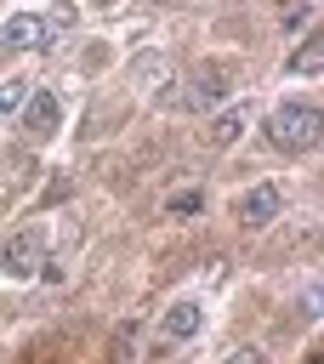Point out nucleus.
<instances>
[{
	"mask_svg": "<svg viewBox=\"0 0 324 364\" xmlns=\"http://www.w3.org/2000/svg\"><path fill=\"white\" fill-rule=\"evenodd\" d=\"M318 102H279L273 108V119H267V136H273V148H284V154H313L318 148Z\"/></svg>",
	"mask_w": 324,
	"mask_h": 364,
	"instance_id": "f257e3e1",
	"label": "nucleus"
},
{
	"mask_svg": "<svg viewBox=\"0 0 324 364\" xmlns=\"http://www.w3.org/2000/svg\"><path fill=\"white\" fill-rule=\"evenodd\" d=\"M45 267V228H17L0 250V273L6 279H34Z\"/></svg>",
	"mask_w": 324,
	"mask_h": 364,
	"instance_id": "f03ea898",
	"label": "nucleus"
},
{
	"mask_svg": "<svg viewBox=\"0 0 324 364\" xmlns=\"http://www.w3.org/2000/svg\"><path fill=\"white\" fill-rule=\"evenodd\" d=\"M40 46H51V23L40 11H17L0 23V51H40Z\"/></svg>",
	"mask_w": 324,
	"mask_h": 364,
	"instance_id": "7ed1b4c3",
	"label": "nucleus"
},
{
	"mask_svg": "<svg viewBox=\"0 0 324 364\" xmlns=\"http://www.w3.org/2000/svg\"><path fill=\"white\" fill-rule=\"evenodd\" d=\"M23 125H28V136H57V125H63V102H57V91L28 85V97H23Z\"/></svg>",
	"mask_w": 324,
	"mask_h": 364,
	"instance_id": "20e7f679",
	"label": "nucleus"
},
{
	"mask_svg": "<svg viewBox=\"0 0 324 364\" xmlns=\"http://www.w3.org/2000/svg\"><path fill=\"white\" fill-rule=\"evenodd\" d=\"M279 205H284L279 188H273V182H256V188L233 205V216H239V228H267V222L279 216Z\"/></svg>",
	"mask_w": 324,
	"mask_h": 364,
	"instance_id": "39448f33",
	"label": "nucleus"
},
{
	"mask_svg": "<svg viewBox=\"0 0 324 364\" xmlns=\"http://www.w3.org/2000/svg\"><path fill=\"white\" fill-rule=\"evenodd\" d=\"M222 97H227V68H210V63H205V68L193 74V85H188V97H182V102H188L193 114H216V102H222Z\"/></svg>",
	"mask_w": 324,
	"mask_h": 364,
	"instance_id": "423d86ee",
	"label": "nucleus"
},
{
	"mask_svg": "<svg viewBox=\"0 0 324 364\" xmlns=\"http://www.w3.org/2000/svg\"><path fill=\"white\" fill-rule=\"evenodd\" d=\"M136 80H142V91H153V97H159V102H165V97H176V91H182V80H176V68H171V63H165V57H159V51H148V57H142V63H136Z\"/></svg>",
	"mask_w": 324,
	"mask_h": 364,
	"instance_id": "0eeeda50",
	"label": "nucleus"
},
{
	"mask_svg": "<svg viewBox=\"0 0 324 364\" xmlns=\"http://www.w3.org/2000/svg\"><path fill=\"white\" fill-rule=\"evenodd\" d=\"M250 114H256L250 102H233V108H222V114L210 119V136H205V142H210V148H233V142L244 136V125H250Z\"/></svg>",
	"mask_w": 324,
	"mask_h": 364,
	"instance_id": "6e6552de",
	"label": "nucleus"
},
{
	"mask_svg": "<svg viewBox=\"0 0 324 364\" xmlns=\"http://www.w3.org/2000/svg\"><path fill=\"white\" fill-rule=\"evenodd\" d=\"M199 330V301H171V313L159 318V336L165 341H188Z\"/></svg>",
	"mask_w": 324,
	"mask_h": 364,
	"instance_id": "1a4fd4ad",
	"label": "nucleus"
},
{
	"mask_svg": "<svg viewBox=\"0 0 324 364\" xmlns=\"http://www.w3.org/2000/svg\"><path fill=\"white\" fill-rule=\"evenodd\" d=\"M284 68H290V74H318V68H324V40H318V28L290 51V63H284Z\"/></svg>",
	"mask_w": 324,
	"mask_h": 364,
	"instance_id": "9d476101",
	"label": "nucleus"
},
{
	"mask_svg": "<svg viewBox=\"0 0 324 364\" xmlns=\"http://www.w3.org/2000/svg\"><path fill=\"white\" fill-rule=\"evenodd\" d=\"M23 97H28V80H0V119H6V114H17V108H23Z\"/></svg>",
	"mask_w": 324,
	"mask_h": 364,
	"instance_id": "9b49d317",
	"label": "nucleus"
},
{
	"mask_svg": "<svg viewBox=\"0 0 324 364\" xmlns=\"http://www.w3.org/2000/svg\"><path fill=\"white\" fill-rule=\"evenodd\" d=\"M199 205H205V193H199V188H182V193L171 199V216H193Z\"/></svg>",
	"mask_w": 324,
	"mask_h": 364,
	"instance_id": "f8f14e48",
	"label": "nucleus"
},
{
	"mask_svg": "<svg viewBox=\"0 0 324 364\" xmlns=\"http://www.w3.org/2000/svg\"><path fill=\"white\" fill-rule=\"evenodd\" d=\"M227 364H267L256 347H239V353H227Z\"/></svg>",
	"mask_w": 324,
	"mask_h": 364,
	"instance_id": "ddd939ff",
	"label": "nucleus"
},
{
	"mask_svg": "<svg viewBox=\"0 0 324 364\" xmlns=\"http://www.w3.org/2000/svg\"><path fill=\"white\" fill-rule=\"evenodd\" d=\"M97 6H119V0H97Z\"/></svg>",
	"mask_w": 324,
	"mask_h": 364,
	"instance_id": "4468645a",
	"label": "nucleus"
}]
</instances>
